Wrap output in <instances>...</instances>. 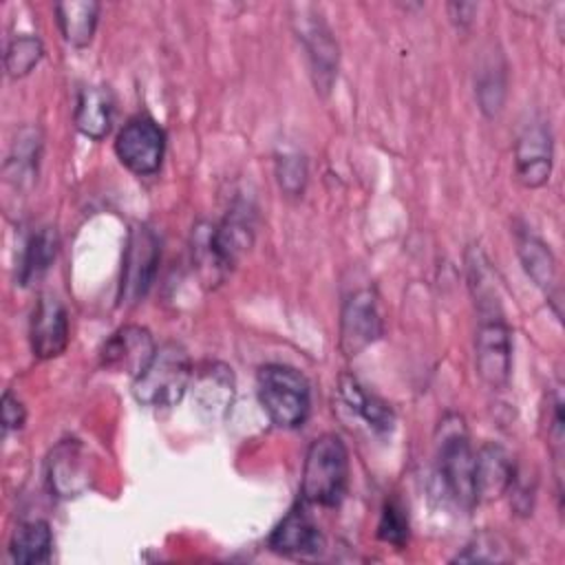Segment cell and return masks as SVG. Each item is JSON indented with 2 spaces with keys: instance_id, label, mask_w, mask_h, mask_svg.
I'll list each match as a JSON object with an SVG mask.
<instances>
[{
  "instance_id": "obj_1",
  "label": "cell",
  "mask_w": 565,
  "mask_h": 565,
  "mask_svg": "<svg viewBox=\"0 0 565 565\" xmlns=\"http://www.w3.org/2000/svg\"><path fill=\"white\" fill-rule=\"evenodd\" d=\"M481 254L470 265V287L475 294L479 327L475 335V369L481 382L494 391L505 388L512 371V331L503 318L494 285Z\"/></svg>"
},
{
  "instance_id": "obj_2",
  "label": "cell",
  "mask_w": 565,
  "mask_h": 565,
  "mask_svg": "<svg viewBox=\"0 0 565 565\" xmlns=\"http://www.w3.org/2000/svg\"><path fill=\"white\" fill-rule=\"evenodd\" d=\"M349 486V452L340 435L316 437L305 455L302 501L320 508H335Z\"/></svg>"
},
{
  "instance_id": "obj_3",
  "label": "cell",
  "mask_w": 565,
  "mask_h": 565,
  "mask_svg": "<svg viewBox=\"0 0 565 565\" xmlns=\"http://www.w3.org/2000/svg\"><path fill=\"white\" fill-rule=\"evenodd\" d=\"M256 393L263 411L278 428H298L311 411L309 382L287 364H265L256 375Z\"/></svg>"
},
{
  "instance_id": "obj_4",
  "label": "cell",
  "mask_w": 565,
  "mask_h": 565,
  "mask_svg": "<svg viewBox=\"0 0 565 565\" xmlns=\"http://www.w3.org/2000/svg\"><path fill=\"white\" fill-rule=\"evenodd\" d=\"M190 380L188 351L177 342H166L154 351L146 371L132 380V395L146 408H170L183 397Z\"/></svg>"
},
{
  "instance_id": "obj_5",
  "label": "cell",
  "mask_w": 565,
  "mask_h": 565,
  "mask_svg": "<svg viewBox=\"0 0 565 565\" xmlns=\"http://www.w3.org/2000/svg\"><path fill=\"white\" fill-rule=\"evenodd\" d=\"M437 470L446 494L463 510L477 505L475 499V452L463 428L461 417L448 415L441 422V437L437 441Z\"/></svg>"
},
{
  "instance_id": "obj_6",
  "label": "cell",
  "mask_w": 565,
  "mask_h": 565,
  "mask_svg": "<svg viewBox=\"0 0 565 565\" xmlns=\"http://www.w3.org/2000/svg\"><path fill=\"white\" fill-rule=\"evenodd\" d=\"M256 232V210L249 201H236L216 227L199 232L207 267L227 271L249 249Z\"/></svg>"
},
{
  "instance_id": "obj_7",
  "label": "cell",
  "mask_w": 565,
  "mask_h": 565,
  "mask_svg": "<svg viewBox=\"0 0 565 565\" xmlns=\"http://www.w3.org/2000/svg\"><path fill=\"white\" fill-rule=\"evenodd\" d=\"M159 256H161V249H159L157 234L148 225L135 223L128 232V241L124 249V265H121V278H119V296H117L121 307H132L146 298L157 276Z\"/></svg>"
},
{
  "instance_id": "obj_8",
  "label": "cell",
  "mask_w": 565,
  "mask_h": 565,
  "mask_svg": "<svg viewBox=\"0 0 565 565\" xmlns=\"http://www.w3.org/2000/svg\"><path fill=\"white\" fill-rule=\"evenodd\" d=\"M294 26L298 33V40L302 42L309 60V68L313 75L316 90L329 93L335 75H338V44L327 26V22L320 18V13L313 7H296Z\"/></svg>"
},
{
  "instance_id": "obj_9",
  "label": "cell",
  "mask_w": 565,
  "mask_h": 565,
  "mask_svg": "<svg viewBox=\"0 0 565 565\" xmlns=\"http://www.w3.org/2000/svg\"><path fill=\"white\" fill-rule=\"evenodd\" d=\"M117 159L139 177H150L161 168L166 152V132L161 126L146 117H132L115 139Z\"/></svg>"
},
{
  "instance_id": "obj_10",
  "label": "cell",
  "mask_w": 565,
  "mask_h": 565,
  "mask_svg": "<svg viewBox=\"0 0 565 565\" xmlns=\"http://www.w3.org/2000/svg\"><path fill=\"white\" fill-rule=\"evenodd\" d=\"M384 331L377 296L373 289L353 291L340 311V349L347 358L360 355Z\"/></svg>"
},
{
  "instance_id": "obj_11",
  "label": "cell",
  "mask_w": 565,
  "mask_h": 565,
  "mask_svg": "<svg viewBox=\"0 0 565 565\" xmlns=\"http://www.w3.org/2000/svg\"><path fill=\"white\" fill-rule=\"evenodd\" d=\"M154 340L148 329L139 324H126L117 329L102 349V366L113 373H128L139 377L154 358Z\"/></svg>"
},
{
  "instance_id": "obj_12",
  "label": "cell",
  "mask_w": 565,
  "mask_h": 565,
  "mask_svg": "<svg viewBox=\"0 0 565 565\" xmlns=\"http://www.w3.org/2000/svg\"><path fill=\"white\" fill-rule=\"evenodd\" d=\"M552 157H554V146H552L550 126H545L543 121L525 124L514 146L516 179L525 188L545 185L552 174Z\"/></svg>"
},
{
  "instance_id": "obj_13",
  "label": "cell",
  "mask_w": 565,
  "mask_h": 565,
  "mask_svg": "<svg viewBox=\"0 0 565 565\" xmlns=\"http://www.w3.org/2000/svg\"><path fill=\"white\" fill-rule=\"evenodd\" d=\"M49 488L60 499L79 497L90 486V461L77 439L60 441L46 461Z\"/></svg>"
},
{
  "instance_id": "obj_14",
  "label": "cell",
  "mask_w": 565,
  "mask_h": 565,
  "mask_svg": "<svg viewBox=\"0 0 565 565\" xmlns=\"http://www.w3.org/2000/svg\"><path fill=\"white\" fill-rule=\"evenodd\" d=\"M29 340L33 355L40 360H53L64 353L68 344V316L57 296L40 294L29 324Z\"/></svg>"
},
{
  "instance_id": "obj_15",
  "label": "cell",
  "mask_w": 565,
  "mask_h": 565,
  "mask_svg": "<svg viewBox=\"0 0 565 565\" xmlns=\"http://www.w3.org/2000/svg\"><path fill=\"white\" fill-rule=\"evenodd\" d=\"M269 550L282 556L307 558L324 550V536L305 505H294L269 534Z\"/></svg>"
},
{
  "instance_id": "obj_16",
  "label": "cell",
  "mask_w": 565,
  "mask_h": 565,
  "mask_svg": "<svg viewBox=\"0 0 565 565\" xmlns=\"http://www.w3.org/2000/svg\"><path fill=\"white\" fill-rule=\"evenodd\" d=\"M514 477H516L514 459L503 446L492 441V444H483L475 452L472 483H475L477 503L494 501L503 497L512 488Z\"/></svg>"
},
{
  "instance_id": "obj_17",
  "label": "cell",
  "mask_w": 565,
  "mask_h": 565,
  "mask_svg": "<svg viewBox=\"0 0 565 565\" xmlns=\"http://www.w3.org/2000/svg\"><path fill=\"white\" fill-rule=\"evenodd\" d=\"M516 254L519 260L530 276V280L552 300H556L554 291L558 289V278H556V260L550 247L534 236L532 232H519L516 234Z\"/></svg>"
},
{
  "instance_id": "obj_18",
  "label": "cell",
  "mask_w": 565,
  "mask_h": 565,
  "mask_svg": "<svg viewBox=\"0 0 565 565\" xmlns=\"http://www.w3.org/2000/svg\"><path fill=\"white\" fill-rule=\"evenodd\" d=\"M113 124V97L102 86H86L77 95L75 126L88 139H104Z\"/></svg>"
},
{
  "instance_id": "obj_19",
  "label": "cell",
  "mask_w": 565,
  "mask_h": 565,
  "mask_svg": "<svg viewBox=\"0 0 565 565\" xmlns=\"http://www.w3.org/2000/svg\"><path fill=\"white\" fill-rule=\"evenodd\" d=\"M55 18L57 26L64 35V40L71 46L84 49L90 44L97 20H99V2L93 0H68L55 4Z\"/></svg>"
},
{
  "instance_id": "obj_20",
  "label": "cell",
  "mask_w": 565,
  "mask_h": 565,
  "mask_svg": "<svg viewBox=\"0 0 565 565\" xmlns=\"http://www.w3.org/2000/svg\"><path fill=\"white\" fill-rule=\"evenodd\" d=\"M340 395L347 402V406L355 411L375 433H388L393 428V408L377 395L369 393L353 375H344L340 380Z\"/></svg>"
},
{
  "instance_id": "obj_21",
  "label": "cell",
  "mask_w": 565,
  "mask_h": 565,
  "mask_svg": "<svg viewBox=\"0 0 565 565\" xmlns=\"http://www.w3.org/2000/svg\"><path fill=\"white\" fill-rule=\"evenodd\" d=\"M57 254V236L51 227H40L33 232L22 249L20 263H18V280L20 285L29 287L44 278V274L51 269Z\"/></svg>"
},
{
  "instance_id": "obj_22",
  "label": "cell",
  "mask_w": 565,
  "mask_h": 565,
  "mask_svg": "<svg viewBox=\"0 0 565 565\" xmlns=\"http://www.w3.org/2000/svg\"><path fill=\"white\" fill-rule=\"evenodd\" d=\"M53 552V534L46 521H26L15 527L11 543H9V554L15 563L22 565H33V563H46Z\"/></svg>"
},
{
  "instance_id": "obj_23",
  "label": "cell",
  "mask_w": 565,
  "mask_h": 565,
  "mask_svg": "<svg viewBox=\"0 0 565 565\" xmlns=\"http://www.w3.org/2000/svg\"><path fill=\"white\" fill-rule=\"evenodd\" d=\"M505 99V64L499 55L483 60L477 71V102L483 115L494 117Z\"/></svg>"
},
{
  "instance_id": "obj_24",
  "label": "cell",
  "mask_w": 565,
  "mask_h": 565,
  "mask_svg": "<svg viewBox=\"0 0 565 565\" xmlns=\"http://www.w3.org/2000/svg\"><path fill=\"white\" fill-rule=\"evenodd\" d=\"M42 55H44V46L35 35H18L9 42L4 53L7 73L13 79L24 77L40 64Z\"/></svg>"
},
{
  "instance_id": "obj_25",
  "label": "cell",
  "mask_w": 565,
  "mask_h": 565,
  "mask_svg": "<svg viewBox=\"0 0 565 565\" xmlns=\"http://www.w3.org/2000/svg\"><path fill=\"white\" fill-rule=\"evenodd\" d=\"M40 132L35 128H22L18 132V139L13 143L11 157L7 161V168L15 166V177L18 183H22L24 179H33L38 172V157H40Z\"/></svg>"
},
{
  "instance_id": "obj_26",
  "label": "cell",
  "mask_w": 565,
  "mask_h": 565,
  "mask_svg": "<svg viewBox=\"0 0 565 565\" xmlns=\"http://www.w3.org/2000/svg\"><path fill=\"white\" fill-rule=\"evenodd\" d=\"M377 536L393 545V547H404L408 541V516L402 503L397 501H386L380 514L377 523Z\"/></svg>"
},
{
  "instance_id": "obj_27",
  "label": "cell",
  "mask_w": 565,
  "mask_h": 565,
  "mask_svg": "<svg viewBox=\"0 0 565 565\" xmlns=\"http://www.w3.org/2000/svg\"><path fill=\"white\" fill-rule=\"evenodd\" d=\"M503 550H505V547H497V536L481 534V536H477L470 545H466V550H463L461 554H457L455 561H461V563L503 561V558H505Z\"/></svg>"
},
{
  "instance_id": "obj_28",
  "label": "cell",
  "mask_w": 565,
  "mask_h": 565,
  "mask_svg": "<svg viewBox=\"0 0 565 565\" xmlns=\"http://www.w3.org/2000/svg\"><path fill=\"white\" fill-rule=\"evenodd\" d=\"M305 161L300 157H285L278 161V181L282 185V190H287L289 194H298L302 192L305 185Z\"/></svg>"
},
{
  "instance_id": "obj_29",
  "label": "cell",
  "mask_w": 565,
  "mask_h": 565,
  "mask_svg": "<svg viewBox=\"0 0 565 565\" xmlns=\"http://www.w3.org/2000/svg\"><path fill=\"white\" fill-rule=\"evenodd\" d=\"M0 411H2V428L9 430H20L24 426L26 419V411L22 406V402L11 393L4 391L2 393V402H0Z\"/></svg>"
}]
</instances>
